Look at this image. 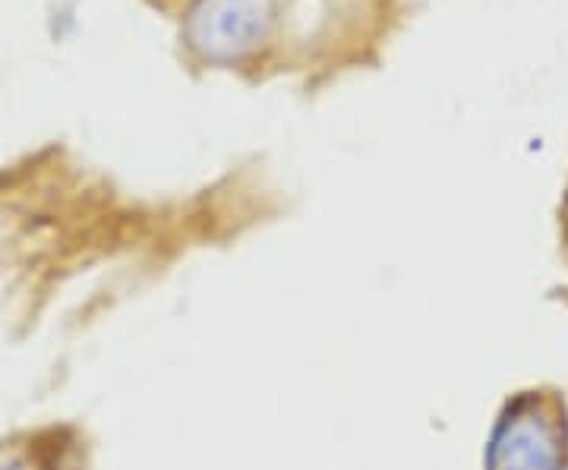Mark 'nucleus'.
Listing matches in <instances>:
<instances>
[{
	"mask_svg": "<svg viewBox=\"0 0 568 470\" xmlns=\"http://www.w3.org/2000/svg\"><path fill=\"white\" fill-rule=\"evenodd\" d=\"M272 22V0H200L190 13V44L205 58H241Z\"/></svg>",
	"mask_w": 568,
	"mask_h": 470,
	"instance_id": "obj_1",
	"label": "nucleus"
},
{
	"mask_svg": "<svg viewBox=\"0 0 568 470\" xmlns=\"http://www.w3.org/2000/svg\"><path fill=\"white\" fill-rule=\"evenodd\" d=\"M556 436L537 413H515L489 449V470H556Z\"/></svg>",
	"mask_w": 568,
	"mask_h": 470,
	"instance_id": "obj_2",
	"label": "nucleus"
},
{
	"mask_svg": "<svg viewBox=\"0 0 568 470\" xmlns=\"http://www.w3.org/2000/svg\"><path fill=\"white\" fill-rule=\"evenodd\" d=\"M0 470H20V468H10V464H0Z\"/></svg>",
	"mask_w": 568,
	"mask_h": 470,
	"instance_id": "obj_3",
	"label": "nucleus"
}]
</instances>
